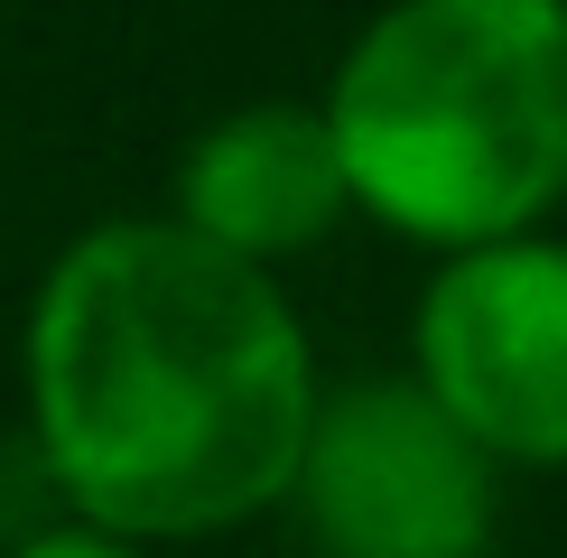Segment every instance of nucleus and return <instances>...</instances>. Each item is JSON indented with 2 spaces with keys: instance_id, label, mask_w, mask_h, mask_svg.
<instances>
[{
  "instance_id": "nucleus-1",
  "label": "nucleus",
  "mask_w": 567,
  "mask_h": 558,
  "mask_svg": "<svg viewBox=\"0 0 567 558\" xmlns=\"http://www.w3.org/2000/svg\"><path fill=\"white\" fill-rule=\"evenodd\" d=\"M19 391L65 521L177 549L289 503L326 382L270 270L168 215H112L47 261Z\"/></svg>"
},
{
  "instance_id": "nucleus-2",
  "label": "nucleus",
  "mask_w": 567,
  "mask_h": 558,
  "mask_svg": "<svg viewBox=\"0 0 567 558\" xmlns=\"http://www.w3.org/2000/svg\"><path fill=\"white\" fill-rule=\"evenodd\" d=\"M317 112L344 205L400 242L539 232L567 205V0H382Z\"/></svg>"
},
{
  "instance_id": "nucleus-3",
  "label": "nucleus",
  "mask_w": 567,
  "mask_h": 558,
  "mask_svg": "<svg viewBox=\"0 0 567 558\" xmlns=\"http://www.w3.org/2000/svg\"><path fill=\"white\" fill-rule=\"evenodd\" d=\"M289 512L317 558H493L503 465L410 372L317 391Z\"/></svg>"
},
{
  "instance_id": "nucleus-4",
  "label": "nucleus",
  "mask_w": 567,
  "mask_h": 558,
  "mask_svg": "<svg viewBox=\"0 0 567 558\" xmlns=\"http://www.w3.org/2000/svg\"><path fill=\"white\" fill-rule=\"evenodd\" d=\"M410 382L503 475H558L567 465V242L558 232L446 251L410 317Z\"/></svg>"
},
{
  "instance_id": "nucleus-5",
  "label": "nucleus",
  "mask_w": 567,
  "mask_h": 558,
  "mask_svg": "<svg viewBox=\"0 0 567 558\" xmlns=\"http://www.w3.org/2000/svg\"><path fill=\"white\" fill-rule=\"evenodd\" d=\"M344 215H353L344 168H336V140H326L317 103H243L224 122H205L177 158L168 224H186L196 242H215L270 279H279V261H307Z\"/></svg>"
},
{
  "instance_id": "nucleus-6",
  "label": "nucleus",
  "mask_w": 567,
  "mask_h": 558,
  "mask_svg": "<svg viewBox=\"0 0 567 558\" xmlns=\"http://www.w3.org/2000/svg\"><path fill=\"white\" fill-rule=\"evenodd\" d=\"M47 521H65V503H56V484H47L29 428H10V437H0V549H19Z\"/></svg>"
},
{
  "instance_id": "nucleus-7",
  "label": "nucleus",
  "mask_w": 567,
  "mask_h": 558,
  "mask_svg": "<svg viewBox=\"0 0 567 558\" xmlns=\"http://www.w3.org/2000/svg\"><path fill=\"white\" fill-rule=\"evenodd\" d=\"M0 558H150V549L112 540V530H93V521H47V530H29V540L0 549Z\"/></svg>"
}]
</instances>
